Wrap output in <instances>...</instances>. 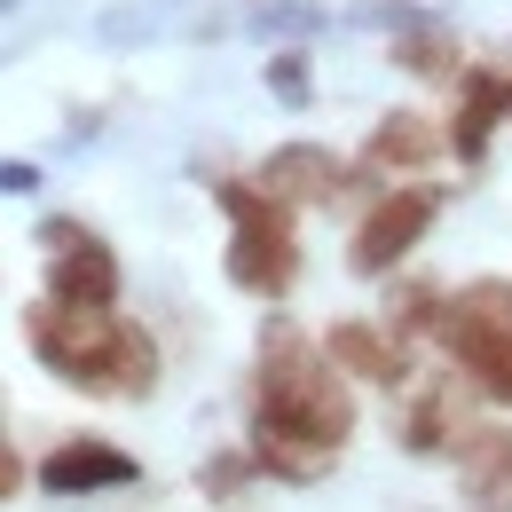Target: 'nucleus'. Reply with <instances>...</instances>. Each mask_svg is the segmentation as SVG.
I'll use <instances>...</instances> for the list:
<instances>
[{
	"instance_id": "6ab92c4d",
	"label": "nucleus",
	"mask_w": 512,
	"mask_h": 512,
	"mask_svg": "<svg viewBox=\"0 0 512 512\" xmlns=\"http://www.w3.org/2000/svg\"><path fill=\"white\" fill-rule=\"evenodd\" d=\"M0 190H8V197H32V190H40V166H32V158H0Z\"/></svg>"
},
{
	"instance_id": "423d86ee",
	"label": "nucleus",
	"mask_w": 512,
	"mask_h": 512,
	"mask_svg": "<svg viewBox=\"0 0 512 512\" xmlns=\"http://www.w3.org/2000/svg\"><path fill=\"white\" fill-rule=\"evenodd\" d=\"M442 221V190L434 182H402V190H379L371 197V213L355 221V237H347V268L355 276H371V284H386L402 260L426 245V229Z\"/></svg>"
},
{
	"instance_id": "9d476101",
	"label": "nucleus",
	"mask_w": 512,
	"mask_h": 512,
	"mask_svg": "<svg viewBox=\"0 0 512 512\" xmlns=\"http://www.w3.org/2000/svg\"><path fill=\"white\" fill-rule=\"evenodd\" d=\"M473 426H465V386L457 379H418L402 402V449L410 457H457Z\"/></svg>"
},
{
	"instance_id": "20e7f679",
	"label": "nucleus",
	"mask_w": 512,
	"mask_h": 512,
	"mask_svg": "<svg viewBox=\"0 0 512 512\" xmlns=\"http://www.w3.org/2000/svg\"><path fill=\"white\" fill-rule=\"evenodd\" d=\"M434 339L449 347V363L473 379V394H489V402L512 410V284L505 276L457 284L442 323H434Z\"/></svg>"
},
{
	"instance_id": "4468645a",
	"label": "nucleus",
	"mask_w": 512,
	"mask_h": 512,
	"mask_svg": "<svg viewBox=\"0 0 512 512\" xmlns=\"http://www.w3.org/2000/svg\"><path fill=\"white\" fill-rule=\"evenodd\" d=\"M394 71H410V79H465V56H457V32H449L442 16L434 24H410V32H394Z\"/></svg>"
},
{
	"instance_id": "1a4fd4ad",
	"label": "nucleus",
	"mask_w": 512,
	"mask_h": 512,
	"mask_svg": "<svg viewBox=\"0 0 512 512\" xmlns=\"http://www.w3.org/2000/svg\"><path fill=\"white\" fill-rule=\"evenodd\" d=\"M134 465L119 442H103V434H79V442H56L48 457H40V489L48 497H87V489H127Z\"/></svg>"
},
{
	"instance_id": "f3484780",
	"label": "nucleus",
	"mask_w": 512,
	"mask_h": 512,
	"mask_svg": "<svg viewBox=\"0 0 512 512\" xmlns=\"http://www.w3.org/2000/svg\"><path fill=\"white\" fill-rule=\"evenodd\" d=\"M260 79H268V95H276L284 111H308V103H316V79H308V48H276Z\"/></svg>"
},
{
	"instance_id": "412c9836",
	"label": "nucleus",
	"mask_w": 512,
	"mask_h": 512,
	"mask_svg": "<svg viewBox=\"0 0 512 512\" xmlns=\"http://www.w3.org/2000/svg\"><path fill=\"white\" fill-rule=\"evenodd\" d=\"M505 119H512V79H505Z\"/></svg>"
},
{
	"instance_id": "a211bd4d",
	"label": "nucleus",
	"mask_w": 512,
	"mask_h": 512,
	"mask_svg": "<svg viewBox=\"0 0 512 512\" xmlns=\"http://www.w3.org/2000/svg\"><path fill=\"white\" fill-rule=\"evenodd\" d=\"M245 473H260L253 449H229V457H213L197 481H205V497H237V489H245Z\"/></svg>"
},
{
	"instance_id": "dca6fc26",
	"label": "nucleus",
	"mask_w": 512,
	"mask_h": 512,
	"mask_svg": "<svg viewBox=\"0 0 512 512\" xmlns=\"http://www.w3.org/2000/svg\"><path fill=\"white\" fill-rule=\"evenodd\" d=\"M442 308H449V292H434L426 276H402V284H386V316H379V323L410 339V331H434V323H442Z\"/></svg>"
},
{
	"instance_id": "6e6552de",
	"label": "nucleus",
	"mask_w": 512,
	"mask_h": 512,
	"mask_svg": "<svg viewBox=\"0 0 512 512\" xmlns=\"http://www.w3.org/2000/svg\"><path fill=\"white\" fill-rule=\"evenodd\" d=\"M323 355L347 371L355 386H418L410 379V339L402 331H386V323H363V316H339L331 331H323Z\"/></svg>"
},
{
	"instance_id": "0eeeda50",
	"label": "nucleus",
	"mask_w": 512,
	"mask_h": 512,
	"mask_svg": "<svg viewBox=\"0 0 512 512\" xmlns=\"http://www.w3.org/2000/svg\"><path fill=\"white\" fill-rule=\"evenodd\" d=\"M253 182L268 197H284V205H331L339 190H363V174H355L347 158H331L323 142H276V150L260 158Z\"/></svg>"
},
{
	"instance_id": "f8f14e48",
	"label": "nucleus",
	"mask_w": 512,
	"mask_h": 512,
	"mask_svg": "<svg viewBox=\"0 0 512 512\" xmlns=\"http://www.w3.org/2000/svg\"><path fill=\"white\" fill-rule=\"evenodd\" d=\"M497 119H505V71L465 64V79H457V111H449V127H442L449 150H457V166H481V158H489Z\"/></svg>"
},
{
	"instance_id": "aec40b11",
	"label": "nucleus",
	"mask_w": 512,
	"mask_h": 512,
	"mask_svg": "<svg viewBox=\"0 0 512 512\" xmlns=\"http://www.w3.org/2000/svg\"><path fill=\"white\" fill-rule=\"evenodd\" d=\"M16 489H24V457H16V449H8V434H0V505H8Z\"/></svg>"
},
{
	"instance_id": "4be33fe9",
	"label": "nucleus",
	"mask_w": 512,
	"mask_h": 512,
	"mask_svg": "<svg viewBox=\"0 0 512 512\" xmlns=\"http://www.w3.org/2000/svg\"><path fill=\"white\" fill-rule=\"evenodd\" d=\"M0 8H16V0H0Z\"/></svg>"
},
{
	"instance_id": "9b49d317",
	"label": "nucleus",
	"mask_w": 512,
	"mask_h": 512,
	"mask_svg": "<svg viewBox=\"0 0 512 512\" xmlns=\"http://www.w3.org/2000/svg\"><path fill=\"white\" fill-rule=\"evenodd\" d=\"M457 497L473 512H512V426H473L457 442Z\"/></svg>"
},
{
	"instance_id": "f03ea898",
	"label": "nucleus",
	"mask_w": 512,
	"mask_h": 512,
	"mask_svg": "<svg viewBox=\"0 0 512 512\" xmlns=\"http://www.w3.org/2000/svg\"><path fill=\"white\" fill-rule=\"evenodd\" d=\"M24 347L40 355V371H56L79 394H119V402L158 394V339L127 316H87V308L32 300L24 308Z\"/></svg>"
},
{
	"instance_id": "7ed1b4c3",
	"label": "nucleus",
	"mask_w": 512,
	"mask_h": 512,
	"mask_svg": "<svg viewBox=\"0 0 512 512\" xmlns=\"http://www.w3.org/2000/svg\"><path fill=\"white\" fill-rule=\"evenodd\" d=\"M213 205L229 213V284L253 300H284L300 284V237H292V205L268 197L260 182L213 174Z\"/></svg>"
},
{
	"instance_id": "ddd939ff",
	"label": "nucleus",
	"mask_w": 512,
	"mask_h": 512,
	"mask_svg": "<svg viewBox=\"0 0 512 512\" xmlns=\"http://www.w3.org/2000/svg\"><path fill=\"white\" fill-rule=\"evenodd\" d=\"M449 150V134L426 119V111H386L379 127H371V142H363V158L379 166V174H418V166H434Z\"/></svg>"
},
{
	"instance_id": "39448f33",
	"label": "nucleus",
	"mask_w": 512,
	"mask_h": 512,
	"mask_svg": "<svg viewBox=\"0 0 512 512\" xmlns=\"http://www.w3.org/2000/svg\"><path fill=\"white\" fill-rule=\"evenodd\" d=\"M40 253H48V300L56 308H87V316H111L119 308V253L103 245V229L71 221V213H48L40 221Z\"/></svg>"
},
{
	"instance_id": "f257e3e1",
	"label": "nucleus",
	"mask_w": 512,
	"mask_h": 512,
	"mask_svg": "<svg viewBox=\"0 0 512 512\" xmlns=\"http://www.w3.org/2000/svg\"><path fill=\"white\" fill-rule=\"evenodd\" d=\"M355 442V394L347 371L323 355L300 323H260L253 386H245V449L268 481L308 489L339 473V449Z\"/></svg>"
},
{
	"instance_id": "2eb2a0df",
	"label": "nucleus",
	"mask_w": 512,
	"mask_h": 512,
	"mask_svg": "<svg viewBox=\"0 0 512 512\" xmlns=\"http://www.w3.org/2000/svg\"><path fill=\"white\" fill-rule=\"evenodd\" d=\"M323 24H331V8H316V0H253L245 8V32H260V40H316Z\"/></svg>"
}]
</instances>
